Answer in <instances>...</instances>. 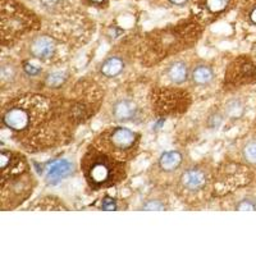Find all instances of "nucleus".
<instances>
[{"instance_id": "nucleus-1", "label": "nucleus", "mask_w": 256, "mask_h": 256, "mask_svg": "<svg viewBox=\"0 0 256 256\" xmlns=\"http://www.w3.org/2000/svg\"><path fill=\"white\" fill-rule=\"evenodd\" d=\"M2 124L12 138L31 152H46L68 144L78 123L73 100L62 96L26 92L3 104Z\"/></svg>"}, {"instance_id": "nucleus-2", "label": "nucleus", "mask_w": 256, "mask_h": 256, "mask_svg": "<svg viewBox=\"0 0 256 256\" xmlns=\"http://www.w3.org/2000/svg\"><path fill=\"white\" fill-rule=\"evenodd\" d=\"M2 209L13 210L32 195L36 180L26 158L12 150H2Z\"/></svg>"}, {"instance_id": "nucleus-3", "label": "nucleus", "mask_w": 256, "mask_h": 256, "mask_svg": "<svg viewBox=\"0 0 256 256\" xmlns=\"http://www.w3.org/2000/svg\"><path fill=\"white\" fill-rule=\"evenodd\" d=\"M201 30L195 22H186L168 28L152 32L144 42L142 63L152 66L169 56L190 49L200 38Z\"/></svg>"}, {"instance_id": "nucleus-4", "label": "nucleus", "mask_w": 256, "mask_h": 256, "mask_svg": "<svg viewBox=\"0 0 256 256\" xmlns=\"http://www.w3.org/2000/svg\"><path fill=\"white\" fill-rule=\"evenodd\" d=\"M81 169L88 187L94 191H99L116 186L124 180L127 162L90 145L81 160Z\"/></svg>"}, {"instance_id": "nucleus-5", "label": "nucleus", "mask_w": 256, "mask_h": 256, "mask_svg": "<svg viewBox=\"0 0 256 256\" xmlns=\"http://www.w3.org/2000/svg\"><path fill=\"white\" fill-rule=\"evenodd\" d=\"M216 184V174L205 163H196L182 169L177 180V194L186 202H200L208 198Z\"/></svg>"}, {"instance_id": "nucleus-6", "label": "nucleus", "mask_w": 256, "mask_h": 256, "mask_svg": "<svg viewBox=\"0 0 256 256\" xmlns=\"http://www.w3.org/2000/svg\"><path fill=\"white\" fill-rule=\"evenodd\" d=\"M140 138L141 136L138 132L134 131L131 128L118 126V127H109L100 132L91 145L128 163L136 156Z\"/></svg>"}, {"instance_id": "nucleus-7", "label": "nucleus", "mask_w": 256, "mask_h": 256, "mask_svg": "<svg viewBox=\"0 0 256 256\" xmlns=\"http://www.w3.org/2000/svg\"><path fill=\"white\" fill-rule=\"evenodd\" d=\"M38 28V22L34 14L27 13L22 9H14L10 6L8 10L6 6H3L2 13V45H12L20 38L30 31Z\"/></svg>"}, {"instance_id": "nucleus-8", "label": "nucleus", "mask_w": 256, "mask_h": 256, "mask_svg": "<svg viewBox=\"0 0 256 256\" xmlns=\"http://www.w3.org/2000/svg\"><path fill=\"white\" fill-rule=\"evenodd\" d=\"M60 40L49 34L32 36L27 42V52L35 60L50 63L58 59L60 54Z\"/></svg>"}, {"instance_id": "nucleus-9", "label": "nucleus", "mask_w": 256, "mask_h": 256, "mask_svg": "<svg viewBox=\"0 0 256 256\" xmlns=\"http://www.w3.org/2000/svg\"><path fill=\"white\" fill-rule=\"evenodd\" d=\"M152 106L159 114H173L177 112H186L190 105V96L187 92L178 90H160L155 92Z\"/></svg>"}, {"instance_id": "nucleus-10", "label": "nucleus", "mask_w": 256, "mask_h": 256, "mask_svg": "<svg viewBox=\"0 0 256 256\" xmlns=\"http://www.w3.org/2000/svg\"><path fill=\"white\" fill-rule=\"evenodd\" d=\"M41 176L50 186H56L76 173V164L66 158L50 160L41 166Z\"/></svg>"}, {"instance_id": "nucleus-11", "label": "nucleus", "mask_w": 256, "mask_h": 256, "mask_svg": "<svg viewBox=\"0 0 256 256\" xmlns=\"http://www.w3.org/2000/svg\"><path fill=\"white\" fill-rule=\"evenodd\" d=\"M256 78V67L251 63L248 59L240 58L237 60H233L230 64L227 72H226V78L224 84L230 88H238L242 84H251Z\"/></svg>"}, {"instance_id": "nucleus-12", "label": "nucleus", "mask_w": 256, "mask_h": 256, "mask_svg": "<svg viewBox=\"0 0 256 256\" xmlns=\"http://www.w3.org/2000/svg\"><path fill=\"white\" fill-rule=\"evenodd\" d=\"M110 116L113 120L118 123L137 122L141 116V109L136 102L128 98H122V99H116L112 104Z\"/></svg>"}, {"instance_id": "nucleus-13", "label": "nucleus", "mask_w": 256, "mask_h": 256, "mask_svg": "<svg viewBox=\"0 0 256 256\" xmlns=\"http://www.w3.org/2000/svg\"><path fill=\"white\" fill-rule=\"evenodd\" d=\"M126 67H127V62L124 56L120 54H113V56H106L100 63L99 73L106 78H116L124 72Z\"/></svg>"}, {"instance_id": "nucleus-14", "label": "nucleus", "mask_w": 256, "mask_h": 256, "mask_svg": "<svg viewBox=\"0 0 256 256\" xmlns=\"http://www.w3.org/2000/svg\"><path fill=\"white\" fill-rule=\"evenodd\" d=\"M184 154L180 150H169L164 152L158 159L156 166L162 173L166 174H172L180 170V168L184 164Z\"/></svg>"}, {"instance_id": "nucleus-15", "label": "nucleus", "mask_w": 256, "mask_h": 256, "mask_svg": "<svg viewBox=\"0 0 256 256\" xmlns=\"http://www.w3.org/2000/svg\"><path fill=\"white\" fill-rule=\"evenodd\" d=\"M166 74L173 84L180 86V84H186L188 81L191 70H190L188 64L186 62L182 60V59H176L168 64V67L166 68Z\"/></svg>"}, {"instance_id": "nucleus-16", "label": "nucleus", "mask_w": 256, "mask_h": 256, "mask_svg": "<svg viewBox=\"0 0 256 256\" xmlns=\"http://www.w3.org/2000/svg\"><path fill=\"white\" fill-rule=\"evenodd\" d=\"M190 80H191V82L195 86L206 88V86L212 84V81L216 80V72H214L212 66L204 63V62H200V63L195 64L192 67Z\"/></svg>"}, {"instance_id": "nucleus-17", "label": "nucleus", "mask_w": 256, "mask_h": 256, "mask_svg": "<svg viewBox=\"0 0 256 256\" xmlns=\"http://www.w3.org/2000/svg\"><path fill=\"white\" fill-rule=\"evenodd\" d=\"M223 113L224 116H227L228 120H241L242 116H244V113H246V106H244V102H242L241 99L233 98V99H230L226 102V105H224L223 108Z\"/></svg>"}, {"instance_id": "nucleus-18", "label": "nucleus", "mask_w": 256, "mask_h": 256, "mask_svg": "<svg viewBox=\"0 0 256 256\" xmlns=\"http://www.w3.org/2000/svg\"><path fill=\"white\" fill-rule=\"evenodd\" d=\"M18 77V68L12 60H3L0 67V80L3 88L6 84H12Z\"/></svg>"}, {"instance_id": "nucleus-19", "label": "nucleus", "mask_w": 256, "mask_h": 256, "mask_svg": "<svg viewBox=\"0 0 256 256\" xmlns=\"http://www.w3.org/2000/svg\"><path fill=\"white\" fill-rule=\"evenodd\" d=\"M240 154L244 163L256 166V137H250L242 144Z\"/></svg>"}, {"instance_id": "nucleus-20", "label": "nucleus", "mask_w": 256, "mask_h": 256, "mask_svg": "<svg viewBox=\"0 0 256 256\" xmlns=\"http://www.w3.org/2000/svg\"><path fill=\"white\" fill-rule=\"evenodd\" d=\"M68 81V73L62 72V70H54V72L48 73L45 77V84L50 88H59L64 86V84Z\"/></svg>"}, {"instance_id": "nucleus-21", "label": "nucleus", "mask_w": 256, "mask_h": 256, "mask_svg": "<svg viewBox=\"0 0 256 256\" xmlns=\"http://www.w3.org/2000/svg\"><path fill=\"white\" fill-rule=\"evenodd\" d=\"M230 3V0H204V6L210 14L218 16L227 10Z\"/></svg>"}, {"instance_id": "nucleus-22", "label": "nucleus", "mask_w": 256, "mask_h": 256, "mask_svg": "<svg viewBox=\"0 0 256 256\" xmlns=\"http://www.w3.org/2000/svg\"><path fill=\"white\" fill-rule=\"evenodd\" d=\"M141 209L142 210H166L168 209V204L166 201H163L162 198H148L145 202H142L141 205Z\"/></svg>"}, {"instance_id": "nucleus-23", "label": "nucleus", "mask_w": 256, "mask_h": 256, "mask_svg": "<svg viewBox=\"0 0 256 256\" xmlns=\"http://www.w3.org/2000/svg\"><path fill=\"white\" fill-rule=\"evenodd\" d=\"M224 118H226L224 113H220V112L218 110L212 112V113L208 116V120H206L208 127H209L210 130H216V128H219L222 124H223Z\"/></svg>"}, {"instance_id": "nucleus-24", "label": "nucleus", "mask_w": 256, "mask_h": 256, "mask_svg": "<svg viewBox=\"0 0 256 256\" xmlns=\"http://www.w3.org/2000/svg\"><path fill=\"white\" fill-rule=\"evenodd\" d=\"M118 208H120L118 201H116V198H112V196H104L102 198V201H100V209L102 210H108V212H110V210H118Z\"/></svg>"}, {"instance_id": "nucleus-25", "label": "nucleus", "mask_w": 256, "mask_h": 256, "mask_svg": "<svg viewBox=\"0 0 256 256\" xmlns=\"http://www.w3.org/2000/svg\"><path fill=\"white\" fill-rule=\"evenodd\" d=\"M236 210H256V200L252 198H244L240 200L236 205H234Z\"/></svg>"}, {"instance_id": "nucleus-26", "label": "nucleus", "mask_w": 256, "mask_h": 256, "mask_svg": "<svg viewBox=\"0 0 256 256\" xmlns=\"http://www.w3.org/2000/svg\"><path fill=\"white\" fill-rule=\"evenodd\" d=\"M41 6L49 13H56L58 9H60L63 0H40Z\"/></svg>"}, {"instance_id": "nucleus-27", "label": "nucleus", "mask_w": 256, "mask_h": 256, "mask_svg": "<svg viewBox=\"0 0 256 256\" xmlns=\"http://www.w3.org/2000/svg\"><path fill=\"white\" fill-rule=\"evenodd\" d=\"M22 70H24V72L30 77H36L42 72V70H41L40 67H38L35 64H32L31 62L28 60L22 62Z\"/></svg>"}, {"instance_id": "nucleus-28", "label": "nucleus", "mask_w": 256, "mask_h": 256, "mask_svg": "<svg viewBox=\"0 0 256 256\" xmlns=\"http://www.w3.org/2000/svg\"><path fill=\"white\" fill-rule=\"evenodd\" d=\"M169 3L172 4V6H184L188 3L190 0H168Z\"/></svg>"}, {"instance_id": "nucleus-29", "label": "nucleus", "mask_w": 256, "mask_h": 256, "mask_svg": "<svg viewBox=\"0 0 256 256\" xmlns=\"http://www.w3.org/2000/svg\"><path fill=\"white\" fill-rule=\"evenodd\" d=\"M91 4H96V6H102V4H105L108 0H88Z\"/></svg>"}]
</instances>
